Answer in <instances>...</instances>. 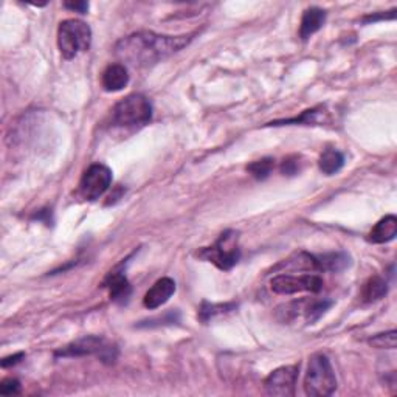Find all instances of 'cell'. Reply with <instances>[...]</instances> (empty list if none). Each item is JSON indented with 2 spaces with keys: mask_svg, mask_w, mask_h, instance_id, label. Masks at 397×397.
Listing matches in <instances>:
<instances>
[{
  "mask_svg": "<svg viewBox=\"0 0 397 397\" xmlns=\"http://www.w3.org/2000/svg\"><path fill=\"white\" fill-rule=\"evenodd\" d=\"M197 33L182 36H165L154 32L129 34L115 45V55L134 68L151 67L185 49Z\"/></svg>",
  "mask_w": 397,
  "mask_h": 397,
  "instance_id": "1",
  "label": "cell"
},
{
  "mask_svg": "<svg viewBox=\"0 0 397 397\" xmlns=\"http://www.w3.org/2000/svg\"><path fill=\"white\" fill-rule=\"evenodd\" d=\"M337 389L331 360L324 354H314L309 358L306 377H304V393L312 397H326Z\"/></svg>",
  "mask_w": 397,
  "mask_h": 397,
  "instance_id": "2",
  "label": "cell"
},
{
  "mask_svg": "<svg viewBox=\"0 0 397 397\" xmlns=\"http://www.w3.org/2000/svg\"><path fill=\"white\" fill-rule=\"evenodd\" d=\"M152 118V104L141 94H132L121 99L112 109V125L118 127H141Z\"/></svg>",
  "mask_w": 397,
  "mask_h": 397,
  "instance_id": "3",
  "label": "cell"
},
{
  "mask_svg": "<svg viewBox=\"0 0 397 397\" xmlns=\"http://www.w3.org/2000/svg\"><path fill=\"white\" fill-rule=\"evenodd\" d=\"M92 42V30L86 22L67 19L58 28V47L65 59H73L82 51H87Z\"/></svg>",
  "mask_w": 397,
  "mask_h": 397,
  "instance_id": "4",
  "label": "cell"
},
{
  "mask_svg": "<svg viewBox=\"0 0 397 397\" xmlns=\"http://www.w3.org/2000/svg\"><path fill=\"white\" fill-rule=\"evenodd\" d=\"M205 261L213 263L220 270H230L238 264L241 258V250L238 246V233L228 230L219 236L215 246L207 247L197 253Z\"/></svg>",
  "mask_w": 397,
  "mask_h": 397,
  "instance_id": "5",
  "label": "cell"
},
{
  "mask_svg": "<svg viewBox=\"0 0 397 397\" xmlns=\"http://www.w3.org/2000/svg\"><path fill=\"white\" fill-rule=\"evenodd\" d=\"M118 351L115 346L106 343L104 339L95 337V335H87L76 340L65 348L59 349L55 353V357H82V355H98L99 360L106 363H113L117 358Z\"/></svg>",
  "mask_w": 397,
  "mask_h": 397,
  "instance_id": "6",
  "label": "cell"
},
{
  "mask_svg": "<svg viewBox=\"0 0 397 397\" xmlns=\"http://www.w3.org/2000/svg\"><path fill=\"white\" fill-rule=\"evenodd\" d=\"M324 281L314 273L289 275L281 273L273 277L270 281V289L278 295H294L301 292L318 294L323 290Z\"/></svg>",
  "mask_w": 397,
  "mask_h": 397,
  "instance_id": "7",
  "label": "cell"
},
{
  "mask_svg": "<svg viewBox=\"0 0 397 397\" xmlns=\"http://www.w3.org/2000/svg\"><path fill=\"white\" fill-rule=\"evenodd\" d=\"M112 183V171L103 163H95L82 174L80 182V193L87 201H96L106 191L109 189Z\"/></svg>",
  "mask_w": 397,
  "mask_h": 397,
  "instance_id": "8",
  "label": "cell"
},
{
  "mask_svg": "<svg viewBox=\"0 0 397 397\" xmlns=\"http://www.w3.org/2000/svg\"><path fill=\"white\" fill-rule=\"evenodd\" d=\"M300 366H281V368L272 371L264 380L265 393L269 396L290 397L295 396V386L298 380Z\"/></svg>",
  "mask_w": 397,
  "mask_h": 397,
  "instance_id": "9",
  "label": "cell"
},
{
  "mask_svg": "<svg viewBox=\"0 0 397 397\" xmlns=\"http://www.w3.org/2000/svg\"><path fill=\"white\" fill-rule=\"evenodd\" d=\"M275 272H322L318 256L310 255L308 251H296L284 261H281L273 269Z\"/></svg>",
  "mask_w": 397,
  "mask_h": 397,
  "instance_id": "10",
  "label": "cell"
},
{
  "mask_svg": "<svg viewBox=\"0 0 397 397\" xmlns=\"http://www.w3.org/2000/svg\"><path fill=\"white\" fill-rule=\"evenodd\" d=\"M175 292V282L171 278H162L154 282V286H152L146 295H144V300L143 304L146 309H158L160 306H163V304L170 300V298L174 295Z\"/></svg>",
  "mask_w": 397,
  "mask_h": 397,
  "instance_id": "11",
  "label": "cell"
},
{
  "mask_svg": "<svg viewBox=\"0 0 397 397\" xmlns=\"http://www.w3.org/2000/svg\"><path fill=\"white\" fill-rule=\"evenodd\" d=\"M129 82V73L125 64H111L101 76V84L106 92H120Z\"/></svg>",
  "mask_w": 397,
  "mask_h": 397,
  "instance_id": "12",
  "label": "cell"
},
{
  "mask_svg": "<svg viewBox=\"0 0 397 397\" xmlns=\"http://www.w3.org/2000/svg\"><path fill=\"white\" fill-rule=\"evenodd\" d=\"M326 22V11L317 6H310L304 11L300 24V37L303 41H308L310 36H314Z\"/></svg>",
  "mask_w": 397,
  "mask_h": 397,
  "instance_id": "13",
  "label": "cell"
},
{
  "mask_svg": "<svg viewBox=\"0 0 397 397\" xmlns=\"http://www.w3.org/2000/svg\"><path fill=\"white\" fill-rule=\"evenodd\" d=\"M106 286L109 289L112 301L125 304L129 301V298H131L132 287L129 284V281L123 272H112L109 275L108 281H106Z\"/></svg>",
  "mask_w": 397,
  "mask_h": 397,
  "instance_id": "14",
  "label": "cell"
},
{
  "mask_svg": "<svg viewBox=\"0 0 397 397\" xmlns=\"http://www.w3.org/2000/svg\"><path fill=\"white\" fill-rule=\"evenodd\" d=\"M397 234V219L396 216L389 215L374 225L372 230L368 234V241L371 244H386L393 241Z\"/></svg>",
  "mask_w": 397,
  "mask_h": 397,
  "instance_id": "15",
  "label": "cell"
},
{
  "mask_svg": "<svg viewBox=\"0 0 397 397\" xmlns=\"http://www.w3.org/2000/svg\"><path fill=\"white\" fill-rule=\"evenodd\" d=\"M343 165H345V157H343L341 152L337 149H326L318 160L320 171L326 175L337 174L343 168Z\"/></svg>",
  "mask_w": 397,
  "mask_h": 397,
  "instance_id": "16",
  "label": "cell"
},
{
  "mask_svg": "<svg viewBox=\"0 0 397 397\" xmlns=\"http://www.w3.org/2000/svg\"><path fill=\"white\" fill-rule=\"evenodd\" d=\"M388 292V284L384 278L372 277L365 282L362 290V300L365 303H376L382 300Z\"/></svg>",
  "mask_w": 397,
  "mask_h": 397,
  "instance_id": "17",
  "label": "cell"
},
{
  "mask_svg": "<svg viewBox=\"0 0 397 397\" xmlns=\"http://www.w3.org/2000/svg\"><path fill=\"white\" fill-rule=\"evenodd\" d=\"M318 261H320V267H322V272H340L349 265V255L343 253V251H337V253H326V255H320Z\"/></svg>",
  "mask_w": 397,
  "mask_h": 397,
  "instance_id": "18",
  "label": "cell"
},
{
  "mask_svg": "<svg viewBox=\"0 0 397 397\" xmlns=\"http://www.w3.org/2000/svg\"><path fill=\"white\" fill-rule=\"evenodd\" d=\"M332 306V301L327 300H306V304H304V320H306L308 324H314L315 322H318L322 318L326 310Z\"/></svg>",
  "mask_w": 397,
  "mask_h": 397,
  "instance_id": "19",
  "label": "cell"
},
{
  "mask_svg": "<svg viewBox=\"0 0 397 397\" xmlns=\"http://www.w3.org/2000/svg\"><path fill=\"white\" fill-rule=\"evenodd\" d=\"M236 308L234 303H225V304H210V303H203L201 310H198V318L202 322H210L211 318H215L216 315H222L227 314Z\"/></svg>",
  "mask_w": 397,
  "mask_h": 397,
  "instance_id": "20",
  "label": "cell"
},
{
  "mask_svg": "<svg viewBox=\"0 0 397 397\" xmlns=\"http://www.w3.org/2000/svg\"><path fill=\"white\" fill-rule=\"evenodd\" d=\"M273 166H275V160L267 157V158L256 160V162L250 163L247 166V171L251 177H255L256 180H265L272 174Z\"/></svg>",
  "mask_w": 397,
  "mask_h": 397,
  "instance_id": "21",
  "label": "cell"
},
{
  "mask_svg": "<svg viewBox=\"0 0 397 397\" xmlns=\"http://www.w3.org/2000/svg\"><path fill=\"white\" fill-rule=\"evenodd\" d=\"M368 343L377 349H394L397 345V332L393 329L384 334H377L371 337Z\"/></svg>",
  "mask_w": 397,
  "mask_h": 397,
  "instance_id": "22",
  "label": "cell"
},
{
  "mask_svg": "<svg viewBox=\"0 0 397 397\" xmlns=\"http://www.w3.org/2000/svg\"><path fill=\"white\" fill-rule=\"evenodd\" d=\"M322 108L317 109H310L303 112V115L300 118H292V120H284V121H275V123H270L272 126H279V125H290V123H306V125H315L317 123V117H318V111Z\"/></svg>",
  "mask_w": 397,
  "mask_h": 397,
  "instance_id": "23",
  "label": "cell"
},
{
  "mask_svg": "<svg viewBox=\"0 0 397 397\" xmlns=\"http://www.w3.org/2000/svg\"><path fill=\"white\" fill-rule=\"evenodd\" d=\"M300 157H296V156H292V157H287L284 158V162L281 163V172L284 174V175H295L300 172Z\"/></svg>",
  "mask_w": 397,
  "mask_h": 397,
  "instance_id": "24",
  "label": "cell"
},
{
  "mask_svg": "<svg viewBox=\"0 0 397 397\" xmlns=\"http://www.w3.org/2000/svg\"><path fill=\"white\" fill-rule=\"evenodd\" d=\"M20 393V382L18 379H5L0 384V394L4 396H13Z\"/></svg>",
  "mask_w": 397,
  "mask_h": 397,
  "instance_id": "25",
  "label": "cell"
},
{
  "mask_svg": "<svg viewBox=\"0 0 397 397\" xmlns=\"http://www.w3.org/2000/svg\"><path fill=\"white\" fill-rule=\"evenodd\" d=\"M64 6L67 10L81 13V14H87V11H89V4L87 2H65Z\"/></svg>",
  "mask_w": 397,
  "mask_h": 397,
  "instance_id": "26",
  "label": "cell"
},
{
  "mask_svg": "<svg viewBox=\"0 0 397 397\" xmlns=\"http://www.w3.org/2000/svg\"><path fill=\"white\" fill-rule=\"evenodd\" d=\"M22 358H25L24 353H18V354L10 355V357H5L2 360V368H8V366H11V365H18L19 362H22Z\"/></svg>",
  "mask_w": 397,
  "mask_h": 397,
  "instance_id": "27",
  "label": "cell"
},
{
  "mask_svg": "<svg viewBox=\"0 0 397 397\" xmlns=\"http://www.w3.org/2000/svg\"><path fill=\"white\" fill-rule=\"evenodd\" d=\"M396 18V10H391L389 11V14H370V16H366L365 19H363V22H376V20H380V19H394Z\"/></svg>",
  "mask_w": 397,
  "mask_h": 397,
  "instance_id": "28",
  "label": "cell"
}]
</instances>
